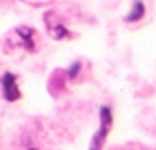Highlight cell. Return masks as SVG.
Wrapping results in <instances>:
<instances>
[{"mask_svg":"<svg viewBox=\"0 0 156 150\" xmlns=\"http://www.w3.org/2000/svg\"><path fill=\"white\" fill-rule=\"evenodd\" d=\"M111 127H113V111H111V107L103 105V107L99 109V128H97V132L93 134L89 150H103L105 140L111 132Z\"/></svg>","mask_w":156,"mask_h":150,"instance_id":"1","label":"cell"},{"mask_svg":"<svg viewBox=\"0 0 156 150\" xmlns=\"http://www.w3.org/2000/svg\"><path fill=\"white\" fill-rule=\"evenodd\" d=\"M44 22H46L48 34H50L51 40H57V42H67V40L73 38V32H69L67 28H65V24L61 22V18L53 10H50V12L44 14Z\"/></svg>","mask_w":156,"mask_h":150,"instance_id":"2","label":"cell"},{"mask_svg":"<svg viewBox=\"0 0 156 150\" xmlns=\"http://www.w3.org/2000/svg\"><path fill=\"white\" fill-rule=\"evenodd\" d=\"M14 36H16V42L14 40L12 42H14L16 47H22L24 51H30V54H34L38 50V34H36L34 28L20 26V28H16Z\"/></svg>","mask_w":156,"mask_h":150,"instance_id":"3","label":"cell"},{"mask_svg":"<svg viewBox=\"0 0 156 150\" xmlns=\"http://www.w3.org/2000/svg\"><path fill=\"white\" fill-rule=\"evenodd\" d=\"M0 91H2V99L6 101V103H16V101H20V97H22V91H20L18 87V79H16V75L12 73V71H6L2 77H0Z\"/></svg>","mask_w":156,"mask_h":150,"instance_id":"4","label":"cell"},{"mask_svg":"<svg viewBox=\"0 0 156 150\" xmlns=\"http://www.w3.org/2000/svg\"><path fill=\"white\" fill-rule=\"evenodd\" d=\"M144 12H146V8H144V2L142 0H134V4H133V8H130V12L126 14V22H140L142 18H144Z\"/></svg>","mask_w":156,"mask_h":150,"instance_id":"5","label":"cell"},{"mask_svg":"<svg viewBox=\"0 0 156 150\" xmlns=\"http://www.w3.org/2000/svg\"><path fill=\"white\" fill-rule=\"evenodd\" d=\"M81 67H83V63H81V61H73L71 65L65 69V75H67V79H75V77L81 73Z\"/></svg>","mask_w":156,"mask_h":150,"instance_id":"6","label":"cell"}]
</instances>
